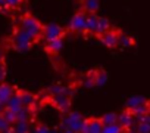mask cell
Returning <instances> with one entry per match:
<instances>
[{"instance_id":"24","label":"cell","mask_w":150,"mask_h":133,"mask_svg":"<svg viewBox=\"0 0 150 133\" xmlns=\"http://www.w3.org/2000/svg\"><path fill=\"white\" fill-rule=\"evenodd\" d=\"M127 133H138L137 130H132V129H129V130H127Z\"/></svg>"},{"instance_id":"9","label":"cell","mask_w":150,"mask_h":133,"mask_svg":"<svg viewBox=\"0 0 150 133\" xmlns=\"http://www.w3.org/2000/svg\"><path fill=\"white\" fill-rule=\"evenodd\" d=\"M22 107H24V105H22V101H21V98H19V95H18V90H16V93L8 101L6 109H11V111H13V112H18Z\"/></svg>"},{"instance_id":"12","label":"cell","mask_w":150,"mask_h":133,"mask_svg":"<svg viewBox=\"0 0 150 133\" xmlns=\"http://www.w3.org/2000/svg\"><path fill=\"white\" fill-rule=\"evenodd\" d=\"M62 46H63V39H56V40L47 41L46 49H47L50 53H59V50L62 49Z\"/></svg>"},{"instance_id":"11","label":"cell","mask_w":150,"mask_h":133,"mask_svg":"<svg viewBox=\"0 0 150 133\" xmlns=\"http://www.w3.org/2000/svg\"><path fill=\"white\" fill-rule=\"evenodd\" d=\"M30 121H16L12 124V132L13 133H30Z\"/></svg>"},{"instance_id":"15","label":"cell","mask_w":150,"mask_h":133,"mask_svg":"<svg viewBox=\"0 0 150 133\" xmlns=\"http://www.w3.org/2000/svg\"><path fill=\"white\" fill-rule=\"evenodd\" d=\"M119 120V115L113 114V112H108L102 117V121H103V126H110V124H116Z\"/></svg>"},{"instance_id":"1","label":"cell","mask_w":150,"mask_h":133,"mask_svg":"<svg viewBox=\"0 0 150 133\" xmlns=\"http://www.w3.org/2000/svg\"><path fill=\"white\" fill-rule=\"evenodd\" d=\"M19 27H21L24 31H27L35 41H37L40 37H43L44 25H43L37 18H34V16L30 15V14H25V15H22V16L19 18Z\"/></svg>"},{"instance_id":"6","label":"cell","mask_w":150,"mask_h":133,"mask_svg":"<svg viewBox=\"0 0 150 133\" xmlns=\"http://www.w3.org/2000/svg\"><path fill=\"white\" fill-rule=\"evenodd\" d=\"M100 37V41L106 46V47H109V49H115L116 46H119L118 44V40H119V33H115V31H108V33H105V34H102V36H99Z\"/></svg>"},{"instance_id":"25","label":"cell","mask_w":150,"mask_h":133,"mask_svg":"<svg viewBox=\"0 0 150 133\" xmlns=\"http://www.w3.org/2000/svg\"><path fill=\"white\" fill-rule=\"evenodd\" d=\"M5 133H13V132H12V129H11V130H8V132H5Z\"/></svg>"},{"instance_id":"17","label":"cell","mask_w":150,"mask_h":133,"mask_svg":"<svg viewBox=\"0 0 150 133\" xmlns=\"http://www.w3.org/2000/svg\"><path fill=\"white\" fill-rule=\"evenodd\" d=\"M84 8L88 14H96L99 9V0H84Z\"/></svg>"},{"instance_id":"16","label":"cell","mask_w":150,"mask_h":133,"mask_svg":"<svg viewBox=\"0 0 150 133\" xmlns=\"http://www.w3.org/2000/svg\"><path fill=\"white\" fill-rule=\"evenodd\" d=\"M6 77V62H5V50L0 47V83Z\"/></svg>"},{"instance_id":"18","label":"cell","mask_w":150,"mask_h":133,"mask_svg":"<svg viewBox=\"0 0 150 133\" xmlns=\"http://www.w3.org/2000/svg\"><path fill=\"white\" fill-rule=\"evenodd\" d=\"M146 101L143 99V98H138V96H134V98H131L128 102H127V109H134L135 107H138V105H141V104H144Z\"/></svg>"},{"instance_id":"5","label":"cell","mask_w":150,"mask_h":133,"mask_svg":"<svg viewBox=\"0 0 150 133\" xmlns=\"http://www.w3.org/2000/svg\"><path fill=\"white\" fill-rule=\"evenodd\" d=\"M65 30L62 27H59L57 24H47L44 25V31H43V39L46 41H52L56 39H63Z\"/></svg>"},{"instance_id":"23","label":"cell","mask_w":150,"mask_h":133,"mask_svg":"<svg viewBox=\"0 0 150 133\" xmlns=\"http://www.w3.org/2000/svg\"><path fill=\"white\" fill-rule=\"evenodd\" d=\"M34 133H52L46 126H43V124H40V126H37L35 127V130H34Z\"/></svg>"},{"instance_id":"14","label":"cell","mask_w":150,"mask_h":133,"mask_svg":"<svg viewBox=\"0 0 150 133\" xmlns=\"http://www.w3.org/2000/svg\"><path fill=\"white\" fill-rule=\"evenodd\" d=\"M125 132L127 130L119 123H116V124H110V126H103L100 133H125Z\"/></svg>"},{"instance_id":"13","label":"cell","mask_w":150,"mask_h":133,"mask_svg":"<svg viewBox=\"0 0 150 133\" xmlns=\"http://www.w3.org/2000/svg\"><path fill=\"white\" fill-rule=\"evenodd\" d=\"M108 31H110V22H109V19H106V18H102V16H99V25H97V36H102V34H105V33H108Z\"/></svg>"},{"instance_id":"4","label":"cell","mask_w":150,"mask_h":133,"mask_svg":"<svg viewBox=\"0 0 150 133\" xmlns=\"http://www.w3.org/2000/svg\"><path fill=\"white\" fill-rule=\"evenodd\" d=\"M71 96H72V93L69 92L68 87H65V90L62 93H57V95L52 96V102L56 108H59L62 111H68V108L71 105Z\"/></svg>"},{"instance_id":"20","label":"cell","mask_w":150,"mask_h":133,"mask_svg":"<svg viewBox=\"0 0 150 133\" xmlns=\"http://www.w3.org/2000/svg\"><path fill=\"white\" fill-rule=\"evenodd\" d=\"M12 129V124L3 117V114H0V133H5Z\"/></svg>"},{"instance_id":"7","label":"cell","mask_w":150,"mask_h":133,"mask_svg":"<svg viewBox=\"0 0 150 133\" xmlns=\"http://www.w3.org/2000/svg\"><path fill=\"white\" fill-rule=\"evenodd\" d=\"M16 87L12 84H6V83H0V104L6 105L8 101L16 93Z\"/></svg>"},{"instance_id":"26","label":"cell","mask_w":150,"mask_h":133,"mask_svg":"<svg viewBox=\"0 0 150 133\" xmlns=\"http://www.w3.org/2000/svg\"><path fill=\"white\" fill-rule=\"evenodd\" d=\"M125 133H127V132H125Z\"/></svg>"},{"instance_id":"10","label":"cell","mask_w":150,"mask_h":133,"mask_svg":"<svg viewBox=\"0 0 150 133\" xmlns=\"http://www.w3.org/2000/svg\"><path fill=\"white\" fill-rule=\"evenodd\" d=\"M97 25H99V16L96 14H88L87 16V31L90 34H97Z\"/></svg>"},{"instance_id":"3","label":"cell","mask_w":150,"mask_h":133,"mask_svg":"<svg viewBox=\"0 0 150 133\" xmlns=\"http://www.w3.org/2000/svg\"><path fill=\"white\" fill-rule=\"evenodd\" d=\"M87 16H88V14H86L84 11L77 12L69 22V31L78 33V34L86 33L87 31Z\"/></svg>"},{"instance_id":"22","label":"cell","mask_w":150,"mask_h":133,"mask_svg":"<svg viewBox=\"0 0 150 133\" xmlns=\"http://www.w3.org/2000/svg\"><path fill=\"white\" fill-rule=\"evenodd\" d=\"M5 2H6L8 8H18V6H21L22 0H5Z\"/></svg>"},{"instance_id":"8","label":"cell","mask_w":150,"mask_h":133,"mask_svg":"<svg viewBox=\"0 0 150 133\" xmlns=\"http://www.w3.org/2000/svg\"><path fill=\"white\" fill-rule=\"evenodd\" d=\"M18 95H19V98H21V101H22V105H24V107H27V108H33V107H34V104H35L37 98H35L33 93L25 92V90H18Z\"/></svg>"},{"instance_id":"2","label":"cell","mask_w":150,"mask_h":133,"mask_svg":"<svg viewBox=\"0 0 150 133\" xmlns=\"http://www.w3.org/2000/svg\"><path fill=\"white\" fill-rule=\"evenodd\" d=\"M11 41H12V46L18 50V52H28L31 47H33V44H34V39L27 33V31H24L19 25L18 27H15V30H13V34H12V37H11Z\"/></svg>"},{"instance_id":"19","label":"cell","mask_w":150,"mask_h":133,"mask_svg":"<svg viewBox=\"0 0 150 133\" xmlns=\"http://www.w3.org/2000/svg\"><path fill=\"white\" fill-rule=\"evenodd\" d=\"M118 44L122 46V47H128V46H132L134 44V40L125 34H119V40H118Z\"/></svg>"},{"instance_id":"21","label":"cell","mask_w":150,"mask_h":133,"mask_svg":"<svg viewBox=\"0 0 150 133\" xmlns=\"http://www.w3.org/2000/svg\"><path fill=\"white\" fill-rule=\"evenodd\" d=\"M106 80H108V74L105 71H100L96 76V86H102L103 83H106Z\"/></svg>"}]
</instances>
